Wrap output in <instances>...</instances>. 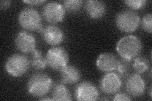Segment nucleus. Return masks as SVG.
<instances>
[{"instance_id": "26", "label": "nucleus", "mask_w": 152, "mask_h": 101, "mask_svg": "<svg viewBox=\"0 0 152 101\" xmlns=\"http://www.w3.org/2000/svg\"><path fill=\"white\" fill-rule=\"evenodd\" d=\"M41 100H53V99H48V98H45V99H41Z\"/></svg>"}, {"instance_id": "2", "label": "nucleus", "mask_w": 152, "mask_h": 101, "mask_svg": "<svg viewBox=\"0 0 152 101\" xmlns=\"http://www.w3.org/2000/svg\"><path fill=\"white\" fill-rule=\"evenodd\" d=\"M53 81L50 76L43 73L33 74L28 80V92L34 97H44L50 91Z\"/></svg>"}, {"instance_id": "5", "label": "nucleus", "mask_w": 152, "mask_h": 101, "mask_svg": "<svg viewBox=\"0 0 152 101\" xmlns=\"http://www.w3.org/2000/svg\"><path fill=\"white\" fill-rule=\"evenodd\" d=\"M29 65V60L26 56L14 54L7 60L5 69L7 73L13 77H20L27 73Z\"/></svg>"}, {"instance_id": "22", "label": "nucleus", "mask_w": 152, "mask_h": 101, "mask_svg": "<svg viewBox=\"0 0 152 101\" xmlns=\"http://www.w3.org/2000/svg\"><path fill=\"white\" fill-rule=\"evenodd\" d=\"M151 13H146L142 19V27L143 29L148 33H151Z\"/></svg>"}, {"instance_id": "9", "label": "nucleus", "mask_w": 152, "mask_h": 101, "mask_svg": "<svg viewBox=\"0 0 152 101\" xmlns=\"http://www.w3.org/2000/svg\"><path fill=\"white\" fill-rule=\"evenodd\" d=\"M126 89L129 95L134 97H140L145 92V81L140 75L132 74L127 77Z\"/></svg>"}, {"instance_id": "23", "label": "nucleus", "mask_w": 152, "mask_h": 101, "mask_svg": "<svg viewBox=\"0 0 152 101\" xmlns=\"http://www.w3.org/2000/svg\"><path fill=\"white\" fill-rule=\"evenodd\" d=\"M113 100H131L130 96L123 92H117L113 97Z\"/></svg>"}, {"instance_id": "18", "label": "nucleus", "mask_w": 152, "mask_h": 101, "mask_svg": "<svg viewBox=\"0 0 152 101\" xmlns=\"http://www.w3.org/2000/svg\"><path fill=\"white\" fill-rule=\"evenodd\" d=\"M150 62L144 56H137L132 62L133 69L137 73H143L150 68Z\"/></svg>"}, {"instance_id": "15", "label": "nucleus", "mask_w": 152, "mask_h": 101, "mask_svg": "<svg viewBox=\"0 0 152 101\" xmlns=\"http://www.w3.org/2000/svg\"><path fill=\"white\" fill-rule=\"evenodd\" d=\"M60 71L61 81L66 84H76L81 77L80 71L74 66L67 65Z\"/></svg>"}, {"instance_id": "19", "label": "nucleus", "mask_w": 152, "mask_h": 101, "mask_svg": "<svg viewBox=\"0 0 152 101\" xmlns=\"http://www.w3.org/2000/svg\"><path fill=\"white\" fill-rule=\"evenodd\" d=\"M131 68V60L126 59L118 60L117 66V74L120 76L121 78H124L129 76Z\"/></svg>"}, {"instance_id": "25", "label": "nucleus", "mask_w": 152, "mask_h": 101, "mask_svg": "<svg viewBox=\"0 0 152 101\" xmlns=\"http://www.w3.org/2000/svg\"><path fill=\"white\" fill-rule=\"evenodd\" d=\"M11 3L12 1H1V3H0V7H1L2 9H6L11 5Z\"/></svg>"}, {"instance_id": "11", "label": "nucleus", "mask_w": 152, "mask_h": 101, "mask_svg": "<svg viewBox=\"0 0 152 101\" xmlns=\"http://www.w3.org/2000/svg\"><path fill=\"white\" fill-rule=\"evenodd\" d=\"M15 42L17 49L23 53H30L36 49V38L27 31L19 32L16 36Z\"/></svg>"}, {"instance_id": "1", "label": "nucleus", "mask_w": 152, "mask_h": 101, "mask_svg": "<svg viewBox=\"0 0 152 101\" xmlns=\"http://www.w3.org/2000/svg\"><path fill=\"white\" fill-rule=\"evenodd\" d=\"M142 42L138 37L129 35L118 41L116 49L122 58L132 60L138 56L142 51Z\"/></svg>"}, {"instance_id": "13", "label": "nucleus", "mask_w": 152, "mask_h": 101, "mask_svg": "<svg viewBox=\"0 0 152 101\" xmlns=\"http://www.w3.org/2000/svg\"><path fill=\"white\" fill-rule=\"evenodd\" d=\"M118 61V60L115 55L109 52H104L98 56L96 60V66L100 71L108 73L116 70Z\"/></svg>"}, {"instance_id": "3", "label": "nucleus", "mask_w": 152, "mask_h": 101, "mask_svg": "<svg viewBox=\"0 0 152 101\" xmlns=\"http://www.w3.org/2000/svg\"><path fill=\"white\" fill-rule=\"evenodd\" d=\"M18 20L21 27L27 31L42 33L45 28L39 13L34 8L26 7L22 9L19 13Z\"/></svg>"}, {"instance_id": "14", "label": "nucleus", "mask_w": 152, "mask_h": 101, "mask_svg": "<svg viewBox=\"0 0 152 101\" xmlns=\"http://www.w3.org/2000/svg\"><path fill=\"white\" fill-rule=\"evenodd\" d=\"M85 9L88 15L92 18L103 17L106 13V5L104 2L96 0H89L85 3Z\"/></svg>"}, {"instance_id": "16", "label": "nucleus", "mask_w": 152, "mask_h": 101, "mask_svg": "<svg viewBox=\"0 0 152 101\" xmlns=\"http://www.w3.org/2000/svg\"><path fill=\"white\" fill-rule=\"evenodd\" d=\"M52 97L53 100L68 101L72 100L69 90L66 86L61 83L56 84L53 86L52 91Z\"/></svg>"}, {"instance_id": "6", "label": "nucleus", "mask_w": 152, "mask_h": 101, "mask_svg": "<svg viewBox=\"0 0 152 101\" xmlns=\"http://www.w3.org/2000/svg\"><path fill=\"white\" fill-rule=\"evenodd\" d=\"M48 65L55 70H62L69 62V54L61 47H51L48 51L46 56Z\"/></svg>"}, {"instance_id": "8", "label": "nucleus", "mask_w": 152, "mask_h": 101, "mask_svg": "<svg viewBox=\"0 0 152 101\" xmlns=\"http://www.w3.org/2000/svg\"><path fill=\"white\" fill-rule=\"evenodd\" d=\"M99 92L93 83L84 81L80 83L75 88V96L77 100H96L98 99Z\"/></svg>"}, {"instance_id": "20", "label": "nucleus", "mask_w": 152, "mask_h": 101, "mask_svg": "<svg viewBox=\"0 0 152 101\" xmlns=\"http://www.w3.org/2000/svg\"><path fill=\"white\" fill-rule=\"evenodd\" d=\"M83 4V1L80 0H67L64 1V7L65 10L69 12L74 13L79 10Z\"/></svg>"}, {"instance_id": "7", "label": "nucleus", "mask_w": 152, "mask_h": 101, "mask_svg": "<svg viewBox=\"0 0 152 101\" xmlns=\"http://www.w3.org/2000/svg\"><path fill=\"white\" fill-rule=\"evenodd\" d=\"M65 9L62 4L55 1L46 4L42 9V15L46 21L55 23L63 20L65 17Z\"/></svg>"}, {"instance_id": "21", "label": "nucleus", "mask_w": 152, "mask_h": 101, "mask_svg": "<svg viewBox=\"0 0 152 101\" xmlns=\"http://www.w3.org/2000/svg\"><path fill=\"white\" fill-rule=\"evenodd\" d=\"M124 3L132 9H138L143 8L146 5V1L145 0H128Z\"/></svg>"}, {"instance_id": "10", "label": "nucleus", "mask_w": 152, "mask_h": 101, "mask_svg": "<svg viewBox=\"0 0 152 101\" xmlns=\"http://www.w3.org/2000/svg\"><path fill=\"white\" fill-rule=\"evenodd\" d=\"M122 86V81L119 76L113 72H108L104 75L100 81V89L106 94H113L118 92Z\"/></svg>"}, {"instance_id": "4", "label": "nucleus", "mask_w": 152, "mask_h": 101, "mask_svg": "<svg viewBox=\"0 0 152 101\" xmlns=\"http://www.w3.org/2000/svg\"><path fill=\"white\" fill-rule=\"evenodd\" d=\"M140 22V17L138 13L131 9L120 12L115 18L117 27L124 32H134L139 27Z\"/></svg>"}, {"instance_id": "24", "label": "nucleus", "mask_w": 152, "mask_h": 101, "mask_svg": "<svg viewBox=\"0 0 152 101\" xmlns=\"http://www.w3.org/2000/svg\"><path fill=\"white\" fill-rule=\"evenodd\" d=\"M23 2L28 4H31V5H39V4L45 3V1H43V0H34V1H23Z\"/></svg>"}, {"instance_id": "17", "label": "nucleus", "mask_w": 152, "mask_h": 101, "mask_svg": "<svg viewBox=\"0 0 152 101\" xmlns=\"http://www.w3.org/2000/svg\"><path fill=\"white\" fill-rule=\"evenodd\" d=\"M31 63L33 68L38 70H44L48 65L46 56L41 51L37 49H35L32 52Z\"/></svg>"}, {"instance_id": "12", "label": "nucleus", "mask_w": 152, "mask_h": 101, "mask_svg": "<svg viewBox=\"0 0 152 101\" xmlns=\"http://www.w3.org/2000/svg\"><path fill=\"white\" fill-rule=\"evenodd\" d=\"M45 42L51 46L61 44L65 39V34L61 28L55 25L46 26L42 32Z\"/></svg>"}]
</instances>
